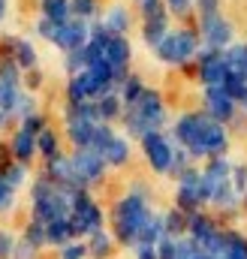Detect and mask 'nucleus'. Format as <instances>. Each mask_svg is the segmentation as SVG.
I'll return each mask as SVG.
<instances>
[{"label": "nucleus", "mask_w": 247, "mask_h": 259, "mask_svg": "<svg viewBox=\"0 0 247 259\" xmlns=\"http://www.w3.org/2000/svg\"><path fill=\"white\" fill-rule=\"evenodd\" d=\"M88 256V244L81 241H69L66 247H61V259H85Z\"/></svg>", "instance_id": "obj_40"}, {"label": "nucleus", "mask_w": 247, "mask_h": 259, "mask_svg": "<svg viewBox=\"0 0 247 259\" xmlns=\"http://www.w3.org/2000/svg\"><path fill=\"white\" fill-rule=\"evenodd\" d=\"M3 9H6V0H0V18H3Z\"/></svg>", "instance_id": "obj_53"}, {"label": "nucleus", "mask_w": 247, "mask_h": 259, "mask_svg": "<svg viewBox=\"0 0 247 259\" xmlns=\"http://www.w3.org/2000/svg\"><path fill=\"white\" fill-rule=\"evenodd\" d=\"M166 36H169V24H166V18H160V21H145V42H148V46L157 49Z\"/></svg>", "instance_id": "obj_27"}, {"label": "nucleus", "mask_w": 247, "mask_h": 259, "mask_svg": "<svg viewBox=\"0 0 247 259\" xmlns=\"http://www.w3.org/2000/svg\"><path fill=\"white\" fill-rule=\"evenodd\" d=\"M196 259H211V256H205V253H199V256H196Z\"/></svg>", "instance_id": "obj_54"}, {"label": "nucleus", "mask_w": 247, "mask_h": 259, "mask_svg": "<svg viewBox=\"0 0 247 259\" xmlns=\"http://www.w3.org/2000/svg\"><path fill=\"white\" fill-rule=\"evenodd\" d=\"M115 139V133H112V127L109 124H97V130H94V142H91V151H106L109 148V142Z\"/></svg>", "instance_id": "obj_32"}, {"label": "nucleus", "mask_w": 247, "mask_h": 259, "mask_svg": "<svg viewBox=\"0 0 247 259\" xmlns=\"http://www.w3.org/2000/svg\"><path fill=\"white\" fill-rule=\"evenodd\" d=\"M130 112H136L145 124L151 130H160L163 124V118H166V106H163V97L157 94V91H148L145 88V94L136 100V106H130Z\"/></svg>", "instance_id": "obj_8"}, {"label": "nucleus", "mask_w": 247, "mask_h": 259, "mask_svg": "<svg viewBox=\"0 0 247 259\" xmlns=\"http://www.w3.org/2000/svg\"><path fill=\"white\" fill-rule=\"evenodd\" d=\"M72 172H75V181L78 187H88V184H97L106 172V160L100 151H91V148H78L72 154Z\"/></svg>", "instance_id": "obj_4"}, {"label": "nucleus", "mask_w": 247, "mask_h": 259, "mask_svg": "<svg viewBox=\"0 0 247 259\" xmlns=\"http://www.w3.org/2000/svg\"><path fill=\"white\" fill-rule=\"evenodd\" d=\"M69 238H72V226H69V220H55V223H49V244L66 247Z\"/></svg>", "instance_id": "obj_26"}, {"label": "nucleus", "mask_w": 247, "mask_h": 259, "mask_svg": "<svg viewBox=\"0 0 247 259\" xmlns=\"http://www.w3.org/2000/svg\"><path fill=\"white\" fill-rule=\"evenodd\" d=\"M142 148H145L148 163H151V169H154V172H169V169H172L175 148L166 142V136H163L160 130H157V133H148V136L142 139Z\"/></svg>", "instance_id": "obj_6"}, {"label": "nucleus", "mask_w": 247, "mask_h": 259, "mask_svg": "<svg viewBox=\"0 0 247 259\" xmlns=\"http://www.w3.org/2000/svg\"><path fill=\"white\" fill-rule=\"evenodd\" d=\"M223 259H247V238L238 232H226V256Z\"/></svg>", "instance_id": "obj_29"}, {"label": "nucleus", "mask_w": 247, "mask_h": 259, "mask_svg": "<svg viewBox=\"0 0 247 259\" xmlns=\"http://www.w3.org/2000/svg\"><path fill=\"white\" fill-rule=\"evenodd\" d=\"M202 36H205L208 49H220L232 39V24L223 21L220 15H205L202 18Z\"/></svg>", "instance_id": "obj_10"}, {"label": "nucleus", "mask_w": 247, "mask_h": 259, "mask_svg": "<svg viewBox=\"0 0 247 259\" xmlns=\"http://www.w3.org/2000/svg\"><path fill=\"white\" fill-rule=\"evenodd\" d=\"M109 253H112V235L109 232H97V235L88 238V256L109 259Z\"/></svg>", "instance_id": "obj_22"}, {"label": "nucleus", "mask_w": 247, "mask_h": 259, "mask_svg": "<svg viewBox=\"0 0 247 259\" xmlns=\"http://www.w3.org/2000/svg\"><path fill=\"white\" fill-rule=\"evenodd\" d=\"M21 130H24L27 136H33V139H36L39 133H46L49 127H46V118H43L39 112H33L30 118H24V121H21Z\"/></svg>", "instance_id": "obj_36"}, {"label": "nucleus", "mask_w": 247, "mask_h": 259, "mask_svg": "<svg viewBox=\"0 0 247 259\" xmlns=\"http://www.w3.org/2000/svg\"><path fill=\"white\" fill-rule=\"evenodd\" d=\"M103 160H106V166H124V163L130 160V145H127V139L115 136V139L109 142V148L103 151Z\"/></svg>", "instance_id": "obj_19"}, {"label": "nucleus", "mask_w": 247, "mask_h": 259, "mask_svg": "<svg viewBox=\"0 0 247 259\" xmlns=\"http://www.w3.org/2000/svg\"><path fill=\"white\" fill-rule=\"evenodd\" d=\"M3 181L15 190V187L24 181V163H9V166L3 169Z\"/></svg>", "instance_id": "obj_37"}, {"label": "nucleus", "mask_w": 247, "mask_h": 259, "mask_svg": "<svg viewBox=\"0 0 247 259\" xmlns=\"http://www.w3.org/2000/svg\"><path fill=\"white\" fill-rule=\"evenodd\" d=\"M69 226H72V235H97V232H103V211L88 196V190H75L72 193Z\"/></svg>", "instance_id": "obj_2"}, {"label": "nucleus", "mask_w": 247, "mask_h": 259, "mask_svg": "<svg viewBox=\"0 0 247 259\" xmlns=\"http://www.w3.org/2000/svg\"><path fill=\"white\" fill-rule=\"evenodd\" d=\"M187 163H190V151H175V157H172V169H169V172L181 175V172L187 169Z\"/></svg>", "instance_id": "obj_45"}, {"label": "nucleus", "mask_w": 247, "mask_h": 259, "mask_svg": "<svg viewBox=\"0 0 247 259\" xmlns=\"http://www.w3.org/2000/svg\"><path fill=\"white\" fill-rule=\"evenodd\" d=\"M15 238L6 232V229H0V259H12V253H15Z\"/></svg>", "instance_id": "obj_41"}, {"label": "nucleus", "mask_w": 247, "mask_h": 259, "mask_svg": "<svg viewBox=\"0 0 247 259\" xmlns=\"http://www.w3.org/2000/svg\"><path fill=\"white\" fill-rule=\"evenodd\" d=\"M12 61L18 69H33L36 66V49L27 39H12Z\"/></svg>", "instance_id": "obj_18"}, {"label": "nucleus", "mask_w": 247, "mask_h": 259, "mask_svg": "<svg viewBox=\"0 0 247 259\" xmlns=\"http://www.w3.org/2000/svg\"><path fill=\"white\" fill-rule=\"evenodd\" d=\"M151 214L154 211L148 208V199H145L142 187L136 193L124 196L115 205V235H118V241L127 244V247H136L139 244V232H142V226L148 223Z\"/></svg>", "instance_id": "obj_1"}, {"label": "nucleus", "mask_w": 247, "mask_h": 259, "mask_svg": "<svg viewBox=\"0 0 247 259\" xmlns=\"http://www.w3.org/2000/svg\"><path fill=\"white\" fill-rule=\"evenodd\" d=\"M226 151V130L223 124H217L214 118L202 115V127H199V148L193 157H220Z\"/></svg>", "instance_id": "obj_5"}, {"label": "nucleus", "mask_w": 247, "mask_h": 259, "mask_svg": "<svg viewBox=\"0 0 247 259\" xmlns=\"http://www.w3.org/2000/svg\"><path fill=\"white\" fill-rule=\"evenodd\" d=\"M0 178H3V175H0Z\"/></svg>", "instance_id": "obj_56"}, {"label": "nucleus", "mask_w": 247, "mask_h": 259, "mask_svg": "<svg viewBox=\"0 0 247 259\" xmlns=\"http://www.w3.org/2000/svg\"><path fill=\"white\" fill-rule=\"evenodd\" d=\"M199 127H202V115H181L175 124V139L184 145V151H190V157L199 148Z\"/></svg>", "instance_id": "obj_12"}, {"label": "nucleus", "mask_w": 247, "mask_h": 259, "mask_svg": "<svg viewBox=\"0 0 247 259\" xmlns=\"http://www.w3.org/2000/svg\"><path fill=\"white\" fill-rule=\"evenodd\" d=\"M157 259H178V238H160Z\"/></svg>", "instance_id": "obj_39"}, {"label": "nucleus", "mask_w": 247, "mask_h": 259, "mask_svg": "<svg viewBox=\"0 0 247 259\" xmlns=\"http://www.w3.org/2000/svg\"><path fill=\"white\" fill-rule=\"evenodd\" d=\"M232 175H235V178H232V187H235V190L247 187V169H244V166H235V169H232Z\"/></svg>", "instance_id": "obj_47"}, {"label": "nucleus", "mask_w": 247, "mask_h": 259, "mask_svg": "<svg viewBox=\"0 0 247 259\" xmlns=\"http://www.w3.org/2000/svg\"><path fill=\"white\" fill-rule=\"evenodd\" d=\"M136 259H157V247H136Z\"/></svg>", "instance_id": "obj_50"}, {"label": "nucleus", "mask_w": 247, "mask_h": 259, "mask_svg": "<svg viewBox=\"0 0 247 259\" xmlns=\"http://www.w3.org/2000/svg\"><path fill=\"white\" fill-rule=\"evenodd\" d=\"M39 9H43V18H49L55 24H66L72 18V3L69 0H43Z\"/></svg>", "instance_id": "obj_15"}, {"label": "nucleus", "mask_w": 247, "mask_h": 259, "mask_svg": "<svg viewBox=\"0 0 247 259\" xmlns=\"http://www.w3.org/2000/svg\"><path fill=\"white\" fill-rule=\"evenodd\" d=\"M36 151L46 157V160H52V157H58L61 151H58V136L52 133V130H46V133H39L36 136Z\"/></svg>", "instance_id": "obj_31"}, {"label": "nucleus", "mask_w": 247, "mask_h": 259, "mask_svg": "<svg viewBox=\"0 0 247 259\" xmlns=\"http://www.w3.org/2000/svg\"><path fill=\"white\" fill-rule=\"evenodd\" d=\"M166 6H169L175 15H184L187 9H190V0H166Z\"/></svg>", "instance_id": "obj_48"}, {"label": "nucleus", "mask_w": 247, "mask_h": 259, "mask_svg": "<svg viewBox=\"0 0 247 259\" xmlns=\"http://www.w3.org/2000/svg\"><path fill=\"white\" fill-rule=\"evenodd\" d=\"M12 112H15V115H21V118H30V115H33V97H27V94H21Z\"/></svg>", "instance_id": "obj_42"}, {"label": "nucleus", "mask_w": 247, "mask_h": 259, "mask_svg": "<svg viewBox=\"0 0 247 259\" xmlns=\"http://www.w3.org/2000/svg\"><path fill=\"white\" fill-rule=\"evenodd\" d=\"M12 259H36V247L33 244H27L24 238L15 244V253H12Z\"/></svg>", "instance_id": "obj_44"}, {"label": "nucleus", "mask_w": 247, "mask_h": 259, "mask_svg": "<svg viewBox=\"0 0 247 259\" xmlns=\"http://www.w3.org/2000/svg\"><path fill=\"white\" fill-rule=\"evenodd\" d=\"M202 175H205L214 187H220V184H226V181L232 178V166H229L223 157H214V160L205 166V172H202Z\"/></svg>", "instance_id": "obj_21"}, {"label": "nucleus", "mask_w": 247, "mask_h": 259, "mask_svg": "<svg viewBox=\"0 0 247 259\" xmlns=\"http://www.w3.org/2000/svg\"><path fill=\"white\" fill-rule=\"evenodd\" d=\"M6 118H9V115H6V112H3V109H0V127H3V124H6Z\"/></svg>", "instance_id": "obj_52"}, {"label": "nucleus", "mask_w": 247, "mask_h": 259, "mask_svg": "<svg viewBox=\"0 0 247 259\" xmlns=\"http://www.w3.org/2000/svg\"><path fill=\"white\" fill-rule=\"evenodd\" d=\"M163 229H166V238H175V235H181L187 229V217L181 211H169V214H163Z\"/></svg>", "instance_id": "obj_30"}, {"label": "nucleus", "mask_w": 247, "mask_h": 259, "mask_svg": "<svg viewBox=\"0 0 247 259\" xmlns=\"http://www.w3.org/2000/svg\"><path fill=\"white\" fill-rule=\"evenodd\" d=\"M69 3H72V15L78 21H88L97 15V0H69Z\"/></svg>", "instance_id": "obj_35"}, {"label": "nucleus", "mask_w": 247, "mask_h": 259, "mask_svg": "<svg viewBox=\"0 0 247 259\" xmlns=\"http://www.w3.org/2000/svg\"><path fill=\"white\" fill-rule=\"evenodd\" d=\"M0 84L3 88H18V64L15 61H3L0 64Z\"/></svg>", "instance_id": "obj_34"}, {"label": "nucleus", "mask_w": 247, "mask_h": 259, "mask_svg": "<svg viewBox=\"0 0 247 259\" xmlns=\"http://www.w3.org/2000/svg\"><path fill=\"white\" fill-rule=\"evenodd\" d=\"M9 151L18 157V163H27V160L36 154V139H33V136H27L24 130H18V133L12 136V145H9Z\"/></svg>", "instance_id": "obj_16"}, {"label": "nucleus", "mask_w": 247, "mask_h": 259, "mask_svg": "<svg viewBox=\"0 0 247 259\" xmlns=\"http://www.w3.org/2000/svg\"><path fill=\"white\" fill-rule=\"evenodd\" d=\"M223 64L229 69V75H244L247 78V46H232L223 55Z\"/></svg>", "instance_id": "obj_20"}, {"label": "nucleus", "mask_w": 247, "mask_h": 259, "mask_svg": "<svg viewBox=\"0 0 247 259\" xmlns=\"http://www.w3.org/2000/svg\"><path fill=\"white\" fill-rule=\"evenodd\" d=\"M145 94V88H142V78L139 75H127L121 84V103L130 109V106H136V100Z\"/></svg>", "instance_id": "obj_23"}, {"label": "nucleus", "mask_w": 247, "mask_h": 259, "mask_svg": "<svg viewBox=\"0 0 247 259\" xmlns=\"http://www.w3.org/2000/svg\"><path fill=\"white\" fill-rule=\"evenodd\" d=\"M6 154H9V148H6V145H0V160H6Z\"/></svg>", "instance_id": "obj_51"}, {"label": "nucleus", "mask_w": 247, "mask_h": 259, "mask_svg": "<svg viewBox=\"0 0 247 259\" xmlns=\"http://www.w3.org/2000/svg\"><path fill=\"white\" fill-rule=\"evenodd\" d=\"M187 229H190V238H193V241H205L208 235L217 232V229H214V220L205 217V214H199V211L187 217Z\"/></svg>", "instance_id": "obj_17"}, {"label": "nucleus", "mask_w": 247, "mask_h": 259, "mask_svg": "<svg viewBox=\"0 0 247 259\" xmlns=\"http://www.w3.org/2000/svg\"><path fill=\"white\" fill-rule=\"evenodd\" d=\"M211 202H217V205H223V208H229L232 202H235V187H232V178L226 181V184H220L217 187V193H214V199Z\"/></svg>", "instance_id": "obj_38"}, {"label": "nucleus", "mask_w": 247, "mask_h": 259, "mask_svg": "<svg viewBox=\"0 0 247 259\" xmlns=\"http://www.w3.org/2000/svg\"><path fill=\"white\" fill-rule=\"evenodd\" d=\"M88 39H91V30H88V24L85 21H78V18H69L66 24H58V30H55V46H61L63 52H78V49H85L88 46Z\"/></svg>", "instance_id": "obj_7"}, {"label": "nucleus", "mask_w": 247, "mask_h": 259, "mask_svg": "<svg viewBox=\"0 0 247 259\" xmlns=\"http://www.w3.org/2000/svg\"><path fill=\"white\" fill-rule=\"evenodd\" d=\"M142 3H145V0H139V6H142Z\"/></svg>", "instance_id": "obj_55"}, {"label": "nucleus", "mask_w": 247, "mask_h": 259, "mask_svg": "<svg viewBox=\"0 0 247 259\" xmlns=\"http://www.w3.org/2000/svg\"><path fill=\"white\" fill-rule=\"evenodd\" d=\"M199 78H202L205 91H208V88H223L226 78H229V69L223 64V58L214 61V64H208V66H199Z\"/></svg>", "instance_id": "obj_14"}, {"label": "nucleus", "mask_w": 247, "mask_h": 259, "mask_svg": "<svg viewBox=\"0 0 247 259\" xmlns=\"http://www.w3.org/2000/svg\"><path fill=\"white\" fill-rule=\"evenodd\" d=\"M142 15H145V21H160V18H166V3L163 0H145Z\"/></svg>", "instance_id": "obj_33"}, {"label": "nucleus", "mask_w": 247, "mask_h": 259, "mask_svg": "<svg viewBox=\"0 0 247 259\" xmlns=\"http://www.w3.org/2000/svg\"><path fill=\"white\" fill-rule=\"evenodd\" d=\"M205 109H208V118H214V121L220 124V121H229V118H232L235 103L226 97L223 88H208V91H205Z\"/></svg>", "instance_id": "obj_11"}, {"label": "nucleus", "mask_w": 247, "mask_h": 259, "mask_svg": "<svg viewBox=\"0 0 247 259\" xmlns=\"http://www.w3.org/2000/svg\"><path fill=\"white\" fill-rule=\"evenodd\" d=\"M199 9H202V18L205 15H217V0H196Z\"/></svg>", "instance_id": "obj_49"}, {"label": "nucleus", "mask_w": 247, "mask_h": 259, "mask_svg": "<svg viewBox=\"0 0 247 259\" xmlns=\"http://www.w3.org/2000/svg\"><path fill=\"white\" fill-rule=\"evenodd\" d=\"M103 24H106L115 36H121L124 30L130 27V15H127V9H124V6H112V9L106 12V21H103Z\"/></svg>", "instance_id": "obj_24"}, {"label": "nucleus", "mask_w": 247, "mask_h": 259, "mask_svg": "<svg viewBox=\"0 0 247 259\" xmlns=\"http://www.w3.org/2000/svg\"><path fill=\"white\" fill-rule=\"evenodd\" d=\"M97 109H100V121L109 124L112 118L121 115V97H118V94H106L103 100H97Z\"/></svg>", "instance_id": "obj_25"}, {"label": "nucleus", "mask_w": 247, "mask_h": 259, "mask_svg": "<svg viewBox=\"0 0 247 259\" xmlns=\"http://www.w3.org/2000/svg\"><path fill=\"white\" fill-rule=\"evenodd\" d=\"M12 199H15V190L0 178V211H9L12 208Z\"/></svg>", "instance_id": "obj_43"}, {"label": "nucleus", "mask_w": 247, "mask_h": 259, "mask_svg": "<svg viewBox=\"0 0 247 259\" xmlns=\"http://www.w3.org/2000/svg\"><path fill=\"white\" fill-rule=\"evenodd\" d=\"M24 241H27V244H33V247L39 250L43 244H49V226H46V223H39V220H30V223H27V229H24Z\"/></svg>", "instance_id": "obj_28"}, {"label": "nucleus", "mask_w": 247, "mask_h": 259, "mask_svg": "<svg viewBox=\"0 0 247 259\" xmlns=\"http://www.w3.org/2000/svg\"><path fill=\"white\" fill-rule=\"evenodd\" d=\"M196 49H199L196 30H169V36L157 46V58L166 64H184L196 55Z\"/></svg>", "instance_id": "obj_3"}, {"label": "nucleus", "mask_w": 247, "mask_h": 259, "mask_svg": "<svg viewBox=\"0 0 247 259\" xmlns=\"http://www.w3.org/2000/svg\"><path fill=\"white\" fill-rule=\"evenodd\" d=\"M103 58H106V64L115 69L118 81L124 84V78H127V64H130V58H133L130 42H127L124 36H112V39L106 42V49H103Z\"/></svg>", "instance_id": "obj_9"}, {"label": "nucleus", "mask_w": 247, "mask_h": 259, "mask_svg": "<svg viewBox=\"0 0 247 259\" xmlns=\"http://www.w3.org/2000/svg\"><path fill=\"white\" fill-rule=\"evenodd\" d=\"M36 30H39V36H46V39H55V30H58V24H55V21H49V18H39Z\"/></svg>", "instance_id": "obj_46"}, {"label": "nucleus", "mask_w": 247, "mask_h": 259, "mask_svg": "<svg viewBox=\"0 0 247 259\" xmlns=\"http://www.w3.org/2000/svg\"><path fill=\"white\" fill-rule=\"evenodd\" d=\"M94 130H97V124H91V121L66 118V136H69V142H72L75 148H91V142H94Z\"/></svg>", "instance_id": "obj_13"}]
</instances>
